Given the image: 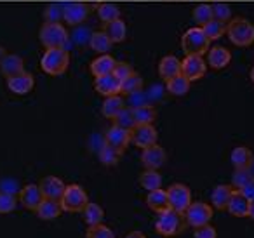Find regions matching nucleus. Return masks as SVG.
Masks as SVG:
<instances>
[{
    "instance_id": "obj_17",
    "label": "nucleus",
    "mask_w": 254,
    "mask_h": 238,
    "mask_svg": "<svg viewBox=\"0 0 254 238\" xmlns=\"http://www.w3.org/2000/svg\"><path fill=\"white\" fill-rule=\"evenodd\" d=\"M7 87L11 92H14V94H28V92L33 91V87H35V80H33V77L30 73H26V71H21L19 75H16V77H11L7 78Z\"/></svg>"
},
{
    "instance_id": "obj_1",
    "label": "nucleus",
    "mask_w": 254,
    "mask_h": 238,
    "mask_svg": "<svg viewBox=\"0 0 254 238\" xmlns=\"http://www.w3.org/2000/svg\"><path fill=\"white\" fill-rule=\"evenodd\" d=\"M226 35L237 47H249L254 44V25L246 18H233L226 25Z\"/></svg>"
},
{
    "instance_id": "obj_28",
    "label": "nucleus",
    "mask_w": 254,
    "mask_h": 238,
    "mask_svg": "<svg viewBox=\"0 0 254 238\" xmlns=\"http://www.w3.org/2000/svg\"><path fill=\"white\" fill-rule=\"evenodd\" d=\"M105 32L113 44H120V42H124L127 37V25H126V21H122V19L119 18L112 23H106Z\"/></svg>"
},
{
    "instance_id": "obj_30",
    "label": "nucleus",
    "mask_w": 254,
    "mask_h": 238,
    "mask_svg": "<svg viewBox=\"0 0 254 238\" xmlns=\"http://www.w3.org/2000/svg\"><path fill=\"white\" fill-rule=\"evenodd\" d=\"M190 84L191 82L180 73V75H176V77L166 80V89H167V92L173 96H185L190 91Z\"/></svg>"
},
{
    "instance_id": "obj_16",
    "label": "nucleus",
    "mask_w": 254,
    "mask_h": 238,
    "mask_svg": "<svg viewBox=\"0 0 254 238\" xmlns=\"http://www.w3.org/2000/svg\"><path fill=\"white\" fill-rule=\"evenodd\" d=\"M40 189H42L44 198H51V200H61L66 184L63 182V179L56 178V176H47L40 181Z\"/></svg>"
},
{
    "instance_id": "obj_5",
    "label": "nucleus",
    "mask_w": 254,
    "mask_h": 238,
    "mask_svg": "<svg viewBox=\"0 0 254 238\" xmlns=\"http://www.w3.org/2000/svg\"><path fill=\"white\" fill-rule=\"evenodd\" d=\"M60 203L63 212H84V209L89 203V196L82 186L70 184L64 189Z\"/></svg>"
},
{
    "instance_id": "obj_27",
    "label": "nucleus",
    "mask_w": 254,
    "mask_h": 238,
    "mask_svg": "<svg viewBox=\"0 0 254 238\" xmlns=\"http://www.w3.org/2000/svg\"><path fill=\"white\" fill-rule=\"evenodd\" d=\"M126 108V103H124L122 98H119V94L117 96H108V98L103 101L101 105V113L105 119L108 120H113L117 117V113L120 112V110Z\"/></svg>"
},
{
    "instance_id": "obj_21",
    "label": "nucleus",
    "mask_w": 254,
    "mask_h": 238,
    "mask_svg": "<svg viewBox=\"0 0 254 238\" xmlns=\"http://www.w3.org/2000/svg\"><path fill=\"white\" fill-rule=\"evenodd\" d=\"M21 71H25V61L18 54H7L0 63V73L4 75L5 78H11L19 75Z\"/></svg>"
},
{
    "instance_id": "obj_39",
    "label": "nucleus",
    "mask_w": 254,
    "mask_h": 238,
    "mask_svg": "<svg viewBox=\"0 0 254 238\" xmlns=\"http://www.w3.org/2000/svg\"><path fill=\"white\" fill-rule=\"evenodd\" d=\"M98 16L103 23H112L115 19L120 18V11L115 4H110V2H103V4L98 5Z\"/></svg>"
},
{
    "instance_id": "obj_24",
    "label": "nucleus",
    "mask_w": 254,
    "mask_h": 238,
    "mask_svg": "<svg viewBox=\"0 0 254 238\" xmlns=\"http://www.w3.org/2000/svg\"><path fill=\"white\" fill-rule=\"evenodd\" d=\"M63 209H61L60 200H51V198H44L42 203L39 205V209L35 210V214L44 221H53L58 219L61 216Z\"/></svg>"
},
{
    "instance_id": "obj_14",
    "label": "nucleus",
    "mask_w": 254,
    "mask_h": 238,
    "mask_svg": "<svg viewBox=\"0 0 254 238\" xmlns=\"http://www.w3.org/2000/svg\"><path fill=\"white\" fill-rule=\"evenodd\" d=\"M167 153L162 146L159 144H153L150 148H145L141 153V164L145 165V169H152V171H157L160 169L164 164H166Z\"/></svg>"
},
{
    "instance_id": "obj_47",
    "label": "nucleus",
    "mask_w": 254,
    "mask_h": 238,
    "mask_svg": "<svg viewBox=\"0 0 254 238\" xmlns=\"http://www.w3.org/2000/svg\"><path fill=\"white\" fill-rule=\"evenodd\" d=\"M193 238H218V231L211 224H204V226L195 228Z\"/></svg>"
},
{
    "instance_id": "obj_46",
    "label": "nucleus",
    "mask_w": 254,
    "mask_h": 238,
    "mask_svg": "<svg viewBox=\"0 0 254 238\" xmlns=\"http://www.w3.org/2000/svg\"><path fill=\"white\" fill-rule=\"evenodd\" d=\"M134 73V70L131 68V64L124 63V61H117L115 63V68H113V75H115L117 78H119L120 82L126 80L129 75Z\"/></svg>"
},
{
    "instance_id": "obj_2",
    "label": "nucleus",
    "mask_w": 254,
    "mask_h": 238,
    "mask_svg": "<svg viewBox=\"0 0 254 238\" xmlns=\"http://www.w3.org/2000/svg\"><path fill=\"white\" fill-rule=\"evenodd\" d=\"M39 39L46 49H66L70 44L68 30L61 23H46L40 28Z\"/></svg>"
},
{
    "instance_id": "obj_31",
    "label": "nucleus",
    "mask_w": 254,
    "mask_h": 238,
    "mask_svg": "<svg viewBox=\"0 0 254 238\" xmlns=\"http://www.w3.org/2000/svg\"><path fill=\"white\" fill-rule=\"evenodd\" d=\"M112 46H113V42L110 40V37L106 35V32H92L89 47H91L94 53L108 54V51L112 49Z\"/></svg>"
},
{
    "instance_id": "obj_35",
    "label": "nucleus",
    "mask_w": 254,
    "mask_h": 238,
    "mask_svg": "<svg viewBox=\"0 0 254 238\" xmlns=\"http://www.w3.org/2000/svg\"><path fill=\"white\" fill-rule=\"evenodd\" d=\"M113 125L120 127V129H126V130H131L132 127L136 125V120H134V110L129 106V108H124L120 110L119 113H117V117L112 120Z\"/></svg>"
},
{
    "instance_id": "obj_32",
    "label": "nucleus",
    "mask_w": 254,
    "mask_h": 238,
    "mask_svg": "<svg viewBox=\"0 0 254 238\" xmlns=\"http://www.w3.org/2000/svg\"><path fill=\"white\" fill-rule=\"evenodd\" d=\"M84 219L87 226H96V224H101L105 219V210L101 205L94 202H89L87 207L84 209Z\"/></svg>"
},
{
    "instance_id": "obj_34",
    "label": "nucleus",
    "mask_w": 254,
    "mask_h": 238,
    "mask_svg": "<svg viewBox=\"0 0 254 238\" xmlns=\"http://www.w3.org/2000/svg\"><path fill=\"white\" fill-rule=\"evenodd\" d=\"M139 184L141 188H145L146 191H153V189H159L162 186V176L157 171L152 169H146L141 176H139Z\"/></svg>"
},
{
    "instance_id": "obj_9",
    "label": "nucleus",
    "mask_w": 254,
    "mask_h": 238,
    "mask_svg": "<svg viewBox=\"0 0 254 238\" xmlns=\"http://www.w3.org/2000/svg\"><path fill=\"white\" fill-rule=\"evenodd\" d=\"M129 134H131V143L134 144V146L141 148V150L157 144V139H159V132H157V129L152 123L134 125L129 130Z\"/></svg>"
},
{
    "instance_id": "obj_48",
    "label": "nucleus",
    "mask_w": 254,
    "mask_h": 238,
    "mask_svg": "<svg viewBox=\"0 0 254 238\" xmlns=\"http://www.w3.org/2000/svg\"><path fill=\"white\" fill-rule=\"evenodd\" d=\"M126 238H146V237H145V233H141V231H131Z\"/></svg>"
},
{
    "instance_id": "obj_20",
    "label": "nucleus",
    "mask_w": 254,
    "mask_h": 238,
    "mask_svg": "<svg viewBox=\"0 0 254 238\" xmlns=\"http://www.w3.org/2000/svg\"><path fill=\"white\" fill-rule=\"evenodd\" d=\"M146 205L152 212L155 214H162L166 210L171 209L169 205V196H167V189H153V191H148L146 195Z\"/></svg>"
},
{
    "instance_id": "obj_25",
    "label": "nucleus",
    "mask_w": 254,
    "mask_h": 238,
    "mask_svg": "<svg viewBox=\"0 0 254 238\" xmlns=\"http://www.w3.org/2000/svg\"><path fill=\"white\" fill-rule=\"evenodd\" d=\"M181 73V61L176 56L169 54V56H164L159 63V75L164 80H169V78L176 77Z\"/></svg>"
},
{
    "instance_id": "obj_38",
    "label": "nucleus",
    "mask_w": 254,
    "mask_h": 238,
    "mask_svg": "<svg viewBox=\"0 0 254 238\" xmlns=\"http://www.w3.org/2000/svg\"><path fill=\"white\" fill-rule=\"evenodd\" d=\"M120 157H122V153H120L119 150H115V148L108 146V144H103L101 150H99V160H101L103 165H106V167H113V165L119 164Z\"/></svg>"
},
{
    "instance_id": "obj_29",
    "label": "nucleus",
    "mask_w": 254,
    "mask_h": 238,
    "mask_svg": "<svg viewBox=\"0 0 254 238\" xmlns=\"http://www.w3.org/2000/svg\"><path fill=\"white\" fill-rule=\"evenodd\" d=\"M254 184V174L251 169H235L232 174V186L235 189H247L249 186Z\"/></svg>"
},
{
    "instance_id": "obj_11",
    "label": "nucleus",
    "mask_w": 254,
    "mask_h": 238,
    "mask_svg": "<svg viewBox=\"0 0 254 238\" xmlns=\"http://www.w3.org/2000/svg\"><path fill=\"white\" fill-rule=\"evenodd\" d=\"M18 200L25 209L35 212L44 200L42 189H40L39 184H26L18 191Z\"/></svg>"
},
{
    "instance_id": "obj_36",
    "label": "nucleus",
    "mask_w": 254,
    "mask_h": 238,
    "mask_svg": "<svg viewBox=\"0 0 254 238\" xmlns=\"http://www.w3.org/2000/svg\"><path fill=\"white\" fill-rule=\"evenodd\" d=\"M143 89V78L139 77L138 73H132L126 78V80L120 82V92L127 96H132V94H138L139 91Z\"/></svg>"
},
{
    "instance_id": "obj_8",
    "label": "nucleus",
    "mask_w": 254,
    "mask_h": 238,
    "mask_svg": "<svg viewBox=\"0 0 254 238\" xmlns=\"http://www.w3.org/2000/svg\"><path fill=\"white\" fill-rule=\"evenodd\" d=\"M167 196H169L171 210L181 214V216H183L185 210H187L191 203V191L187 184H180V182L171 184L169 189H167Z\"/></svg>"
},
{
    "instance_id": "obj_42",
    "label": "nucleus",
    "mask_w": 254,
    "mask_h": 238,
    "mask_svg": "<svg viewBox=\"0 0 254 238\" xmlns=\"http://www.w3.org/2000/svg\"><path fill=\"white\" fill-rule=\"evenodd\" d=\"M212 18L228 25L232 21V7L228 4H225V2H218V4L212 5Z\"/></svg>"
},
{
    "instance_id": "obj_23",
    "label": "nucleus",
    "mask_w": 254,
    "mask_h": 238,
    "mask_svg": "<svg viewBox=\"0 0 254 238\" xmlns=\"http://www.w3.org/2000/svg\"><path fill=\"white\" fill-rule=\"evenodd\" d=\"M233 188L232 184H218L214 189H212V195H211V202H212V209H218V210H226L228 207V202L232 198Z\"/></svg>"
},
{
    "instance_id": "obj_13",
    "label": "nucleus",
    "mask_w": 254,
    "mask_h": 238,
    "mask_svg": "<svg viewBox=\"0 0 254 238\" xmlns=\"http://www.w3.org/2000/svg\"><path fill=\"white\" fill-rule=\"evenodd\" d=\"M105 143L108 144V146L119 150L120 153H124V151L127 150V146L131 144V134H129V130L112 125L105 132Z\"/></svg>"
},
{
    "instance_id": "obj_50",
    "label": "nucleus",
    "mask_w": 254,
    "mask_h": 238,
    "mask_svg": "<svg viewBox=\"0 0 254 238\" xmlns=\"http://www.w3.org/2000/svg\"><path fill=\"white\" fill-rule=\"evenodd\" d=\"M5 56H7V53H5V49H4V47H0V63H2V60H4Z\"/></svg>"
},
{
    "instance_id": "obj_40",
    "label": "nucleus",
    "mask_w": 254,
    "mask_h": 238,
    "mask_svg": "<svg viewBox=\"0 0 254 238\" xmlns=\"http://www.w3.org/2000/svg\"><path fill=\"white\" fill-rule=\"evenodd\" d=\"M202 30H204L205 37H207L209 40H218L219 37L226 32V25L221 21H218V19H211L207 25L202 26Z\"/></svg>"
},
{
    "instance_id": "obj_4",
    "label": "nucleus",
    "mask_w": 254,
    "mask_h": 238,
    "mask_svg": "<svg viewBox=\"0 0 254 238\" xmlns=\"http://www.w3.org/2000/svg\"><path fill=\"white\" fill-rule=\"evenodd\" d=\"M70 64V54L66 49H47L40 60V66L51 77L63 75Z\"/></svg>"
},
{
    "instance_id": "obj_19",
    "label": "nucleus",
    "mask_w": 254,
    "mask_h": 238,
    "mask_svg": "<svg viewBox=\"0 0 254 238\" xmlns=\"http://www.w3.org/2000/svg\"><path fill=\"white\" fill-rule=\"evenodd\" d=\"M205 54H207V66H211L212 70H223V68L228 66L230 61H232L230 51L223 46L211 47Z\"/></svg>"
},
{
    "instance_id": "obj_15",
    "label": "nucleus",
    "mask_w": 254,
    "mask_h": 238,
    "mask_svg": "<svg viewBox=\"0 0 254 238\" xmlns=\"http://www.w3.org/2000/svg\"><path fill=\"white\" fill-rule=\"evenodd\" d=\"M249 205H251V198L240 189H235L228 202L226 210L230 212V216L233 217H247L249 216Z\"/></svg>"
},
{
    "instance_id": "obj_33",
    "label": "nucleus",
    "mask_w": 254,
    "mask_h": 238,
    "mask_svg": "<svg viewBox=\"0 0 254 238\" xmlns=\"http://www.w3.org/2000/svg\"><path fill=\"white\" fill-rule=\"evenodd\" d=\"M134 120L136 125H145V123H153L157 119V112L150 105H138L134 106Z\"/></svg>"
},
{
    "instance_id": "obj_44",
    "label": "nucleus",
    "mask_w": 254,
    "mask_h": 238,
    "mask_svg": "<svg viewBox=\"0 0 254 238\" xmlns=\"http://www.w3.org/2000/svg\"><path fill=\"white\" fill-rule=\"evenodd\" d=\"M47 23H60L63 19V4H49L44 11Z\"/></svg>"
},
{
    "instance_id": "obj_12",
    "label": "nucleus",
    "mask_w": 254,
    "mask_h": 238,
    "mask_svg": "<svg viewBox=\"0 0 254 238\" xmlns=\"http://www.w3.org/2000/svg\"><path fill=\"white\" fill-rule=\"evenodd\" d=\"M89 7L84 2H70V4H63V19L66 25L78 26L87 19Z\"/></svg>"
},
{
    "instance_id": "obj_37",
    "label": "nucleus",
    "mask_w": 254,
    "mask_h": 238,
    "mask_svg": "<svg viewBox=\"0 0 254 238\" xmlns=\"http://www.w3.org/2000/svg\"><path fill=\"white\" fill-rule=\"evenodd\" d=\"M19 200L16 193L5 191V189H0V214H11L16 210Z\"/></svg>"
},
{
    "instance_id": "obj_22",
    "label": "nucleus",
    "mask_w": 254,
    "mask_h": 238,
    "mask_svg": "<svg viewBox=\"0 0 254 238\" xmlns=\"http://www.w3.org/2000/svg\"><path fill=\"white\" fill-rule=\"evenodd\" d=\"M230 162H232L233 169H253L254 164V153L247 146H237L232 150L230 155Z\"/></svg>"
},
{
    "instance_id": "obj_7",
    "label": "nucleus",
    "mask_w": 254,
    "mask_h": 238,
    "mask_svg": "<svg viewBox=\"0 0 254 238\" xmlns=\"http://www.w3.org/2000/svg\"><path fill=\"white\" fill-rule=\"evenodd\" d=\"M183 230V216L174 210H166V212L159 214L155 223V231L160 235V237L171 238L174 235H178Z\"/></svg>"
},
{
    "instance_id": "obj_45",
    "label": "nucleus",
    "mask_w": 254,
    "mask_h": 238,
    "mask_svg": "<svg viewBox=\"0 0 254 238\" xmlns=\"http://www.w3.org/2000/svg\"><path fill=\"white\" fill-rule=\"evenodd\" d=\"M85 237L87 238H115V235H113V231L110 230L108 226H105V224L101 223V224H96V226H89Z\"/></svg>"
},
{
    "instance_id": "obj_51",
    "label": "nucleus",
    "mask_w": 254,
    "mask_h": 238,
    "mask_svg": "<svg viewBox=\"0 0 254 238\" xmlns=\"http://www.w3.org/2000/svg\"><path fill=\"white\" fill-rule=\"evenodd\" d=\"M249 77H251V80H253V84H254V66L251 68V73H249Z\"/></svg>"
},
{
    "instance_id": "obj_3",
    "label": "nucleus",
    "mask_w": 254,
    "mask_h": 238,
    "mask_svg": "<svg viewBox=\"0 0 254 238\" xmlns=\"http://www.w3.org/2000/svg\"><path fill=\"white\" fill-rule=\"evenodd\" d=\"M209 42L211 40L205 37L202 26L188 28L181 37V49L187 56H204L209 51Z\"/></svg>"
},
{
    "instance_id": "obj_26",
    "label": "nucleus",
    "mask_w": 254,
    "mask_h": 238,
    "mask_svg": "<svg viewBox=\"0 0 254 238\" xmlns=\"http://www.w3.org/2000/svg\"><path fill=\"white\" fill-rule=\"evenodd\" d=\"M115 63L117 61L113 60V56H110V54H101V56H98L91 63V73L94 75V78L103 77V75H110V73H113Z\"/></svg>"
},
{
    "instance_id": "obj_43",
    "label": "nucleus",
    "mask_w": 254,
    "mask_h": 238,
    "mask_svg": "<svg viewBox=\"0 0 254 238\" xmlns=\"http://www.w3.org/2000/svg\"><path fill=\"white\" fill-rule=\"evenodd\" d=\"M91 37H92V32L89 28H84V26H78V28L73 30L71 33V40H73L75 46L78 47H84L91 42Z\"/></svg>"
},
{
    "instance_id": "obj_41",
    "label": "nucleus",
    "mask_w": 254,
    "mask_h": 238,
    "mask_svg": "<svg viewBox=\"0 0 254 238\" xmlns=\"http://www.w3.org/2000/svg\"><path fill=\"white\" fill-rule=\"evenodd\" d=\"M212 18V5L209 4H200L193 9V21L197 23V26H204L207 25Z\"/></svg>"
},
{
    "instance_id": "obj_10",
    "label": "nucleus",
    "mask_w": 254,
    "mask_h": 238,
    "mask_svg": "<svg viewBox=\"0 0 254 238\" xmlns=\"http://www.w3.org/2000/svg\"><path fill=\"white\" fill-rule=\"evenodd\" d=\"M207 71V63L202 56H187L181 61V75L190 82L200 80Z\"/></svg>"
},
{
    "instance_id": "obj_49",
    "label": "nucleus",
    "mask_w": 254,
    "mask_h": 238,
    "mask_svg": "<svg viewBox=\"0 0 254 238\" xmlns=\"http://www.w3.org/2000/svg\"><path fill=\"white\" fill-rule=\"evenodd\" d=\"M251 219H254V200H251V205H249V216Z\"/></svg>"
},
{
    "instance_id": "obj_6",
    "label": "nucleus",
    "mask_w": 254,
    "mask_h": 238,
    "mask_svg": "<svg viewBox=\"0 0 254 238\" xmlns=\"http://www.w3.org/2000/svg\"><path fill=\"white\" fill-rule=\"evenodd\" d=\"M212 216H214V209L205 202H191L190 207H188L183 214L185 223L191 228H198V226H204V224H209L212 219Z\"/></svg>"
},
{
    "instance_id": "obj_18",
    "label": "nucleus",
    "mask_w": 254,
    "mask_h": 238,
    "mask_svg": "<svg viewBox=\"0 0 254 238\" xmlns=\"http://www.w3.org/2000/svg\"><path fill=\"white\" fill-rule=\"evenodd\" d=\"M94 89H96V92H99V94L105 96V98H108V96H117V94H120V80L113 73L96 77Z\"/></svg>"
}]
</instances>
